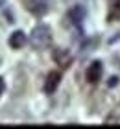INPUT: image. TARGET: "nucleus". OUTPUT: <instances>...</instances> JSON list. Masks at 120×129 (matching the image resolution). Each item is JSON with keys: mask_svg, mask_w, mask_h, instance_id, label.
I'll return each mask as SVG.
<instances>
[{"mask_svg": "<svg viewBox=\"0 0 120 129\" xmlns=\"http://www.w3.org/2000/svg\"><path fill=\"white\" fill-rule=\"evenodd\" d=\"M50 41H52V31L46 24H37L30 33V43L35 48H44L50 44Z\"/></svg>", "mask_w": 120, "mask_h": 129, "instance_id": "f257e3e1", "label": "nucleus"}, {"mask_svg": "<svg viewBox=\"0 0 120 129\" xmlns=\"http://www.w3.org/2000/svg\"><path fill=\"white\" fill-rule=\"evenodd\" d=\"M28 8H30V11H32L33 15L41 17V15H44L46 11L50 9V0H30Z\"/></svg>", "mask_w": 120, "mask_h": 129, "instance_id": "f03ea898", "label": "nucleus"}, {"mask_svg": "<svg viewBox=\"0 0 120 129\" xmlns=\"http://www.w3.org/2000/svg\"><path fill=\"white\" fill-rule=\"evenodd\" d=\"M85 15H87V11H85V8H83V6H74V8L68 11L70 22H72L74 26H78V28L81 26V22H83V19H85Z\"/></svg>", "mask_w": 120, "mask_h": 129, "instance_id": "7ed1b4c3", "label": "nucleus"}, {"mask_svg": "<svg viewBox=\"0 0 120 129\" xmlns=\"http://www.w3.org/2000/svg\"><path fill=\"white\" fill-rule=\"evenodd\" d=\"M24 43H26V35H24L22 30H17V31H13V33L9 35V46H11L13 50L22 48Z\"/></svg>", "mask_w": 120, "mask_h": 129, "instance_id": "20e7f679", "label": "nucleus"}, {"mask_svg": "<svg viewBox=\"0 0 120 129\" xmlns=\"http://www.w3.org/2000/svg\"><path fill=\"white\" fill-rule=\"evenodd\" d=\"M102 63L100 61H94L91 67H89V70H87V79L91 81V83H94V81H98L100 79V76H102Z\"/></svg>", "mask_w": 120, "mask_h": 129, "instance_id": "39448f33", "label": "nucleus"}, {"mask_svg": "<svg viewBox=\"0 0 120 129\" xmlns=\"http://www.w3.org/2000/svg\"><path fill=\"white\" fill-rule=\"evenodd\" d=\"M59 81H61V78H59V74H57V72L50 74V76H48V79H46V83H44V90L48 92V94H52V92L57 89Z\"/></svg>", "mask_w": 120, "mask_h": 129, "instance_id": "423d86ee", "label": "nucleus"}, {"mask_svg": "<svg viewBox=\"0 0 120 129\" xmlns=\"http://www.w3.org/2000/svg\"><path fill=\"white\" fill-rule=\"evenodd\" d=\"M4 89H6V85H4V79L0 78V96H2V92H4Z\"/></svg>", "mask_w": 120, "mask_h": 129, "instance_id": "0eeeda50", "label": "nucleus"}, {"mask_svg": "<svg viewBox=\"0 0 120 129\" xmlns=\"http://www.w3.org/2000/svg\"><path fill=\"white\" fill-rule=\"evenodd\" d=\"M0 4H2V0H0Z\"/></svg>", "mask_w": 120, "mask_h": 129, "instance_id": "6e6552de", "label": "nucleus"}]
</instances>
